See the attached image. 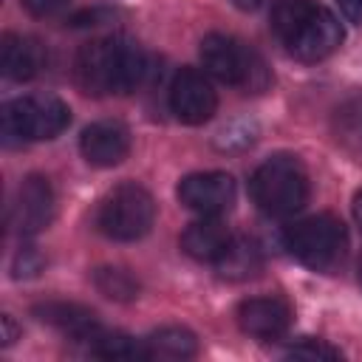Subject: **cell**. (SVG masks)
I'll use <instances>...</instances> for the list:
<instances>
[{
    "label": "cell",
    "instance_id": "obj_17",
    "mask_svg": "<svg viewBox=\"0 0 362 362\" xmlns=\"http://www.w3.org/2000/svg\"><path fill=\"white\" fill-rule=\"evenodd\" d=\"M144 345H147L150 359H189L198 354L195 334L181 325H164V328L153 331L144 339Z\"/></svg>",
    "mask_w": 362,
    "mask_h": 362
},
{
    "label": "cell",
    "instance_id": "obj_13",
    "mask_svg": "<svg viewBox=\"0 0 362 362\" xmlns=\"http://www.w3.org/2000/svg\"><path fill=\"white\" fill-rule=\"evenodd\" d=\"M34 314L42 322L54 325L57 331H62V334H68L74 339H88L90 342L102 331L96 314L90 308L79 305V303H42V305L34 308Z\"/></svg>",
    "mask_w": 362,
    "mask_h": 362
},
{
    "label": "cell",
    "instance_id": "obj_16",
    "mask_svg": "<svg viewBox=\"0 0 362 362\" xmlns=\"http://www.w3.org/2000/svg\"><path fill=\"white\" fill-rule=\"evenodd\" d=\"M263 266V255L257 249L255 240L249 238H238V240H229V246L221 252V257L215 260V269L221 277L226 280H246V277H255Z\"/></svg>",
    "mask_w": 362,
    "mask_h": 362
},
{
    "label": "cell",
    "instance_id": "obj_21",
    "mask_svg": "<svg viewBox=\"0 0 362 362\" xmlns=\"http://www.w3.org/2000/svg\"><path fill=\"white\" fill-rule=\"evenodd\" d=\"M42 255L34 246H23V252L14 257V277H34L42 269Z\"/></svg>",
    "mask_w": 362,
    "mask_h": 362
},
{
    "label": "cell",
    "instance_id": "obj_7",
    "mask_svg": "<svg viewBox=\"0 0 362 362\" xmlns=\"http://www.w3.org/2000/svg\"><path fill=\"white\" fill-rule=\"evenodd\" d=\"M345 223L334 215H311L305 221H300L297 226H291L288 232V249L291 255L322 272V269H331L342 252H345Z\"/></svg>",
    "mask_w": 362,
    "mask_h": 362
},
{
    "label": "cell",
    "instance_id": "obj_5",
    "mask_svg": "<svg viewBox=\"0 0 362 362\" xmlns=\"http://www.w3.org/2000/svg\"><path fill=\"white\" fill-rule=\"evenodd\" d=\"M201 62L209 76L246 88V90H263L269 85L266 65L260 62L257 54H252L243 42L226 34H206L201 40Z\"/></svg>",
    "mask_w": 362,
    "mask_h": 362
},
{
    "label": "cell",
    "instance_id": "obj_1",
    "mask_svg": "<svg viewBox=\"0 0 362 362\" xmlns=\"http://www.w3.org/2000/svg\"><path fill=\"white\" fill-rule=\"evenodd\" d=\"M150 62L141 48L122 40H90L74 59V79L90 96L133 93L144 85Z\"/></svg>",
    "mask_w": 362,
    "mask_h": 362
},
{
    "label": "cell",
    "instance_id": "obj_24",
    "mask_svg": "<svg viewBox=\"0 0 362 362\" xmlns=\"http://www.w3.org/2000/svg\"><path fill=\"white\" fill-rule=\"evenodd\" d=\"M14 337H17V328H14L11 317L6 314V317H3V345H11V342H14Z\"/></svg>",
    "mask_w": 362,
    "mask_h": 362
},
{
    "label": "cell",
    "instance_id": "obj_3",
    "mask_svg": "<svg viewBox=\"0 0 362 362\" xmlns=\"http://www.w3.org/2000/svg\"><path fill=\"white\" fill-rule=\"evenodd\" d=\"M252 198L272 218H288L308 201V173L294 156H272L252 175Z\"/></svg>",
    "mask_w": 362,
    "mask_h": 362
},
{
    "label": "cell",
    "instance_id": "obj_23",
    "mask_svg": "<svg viewBox=\"0 0 362 362\" xmlns=\"http://www.w3.org/2000/svg\"><path fill=\"white\" fill-rule=\"evenodd\" d=\"M342 6V14L354 23H362V0H339Z\"/></svg>",
    "mask_w": 362,
    "mask_h": 362
},
{
    "label": "cell",
    "instance_id": "obj_18",
    "mask_svg": "<svg viewBox=\"0 0 362 362\" xmlns=\"http://www.w3.org/2000/svg\"><path fill=\"white\" fill-rule=\"evenodd\" d=\"M93 354L105 356V359H150L147 354V345L144 342H136L133 337L127 334H119V331H99L93 339Z\"/></svg>",
    "mask_w": 362,
    "mask_h": 362
},
{
    "label": "cell",
    "instance_id": "obj_27",
    "mask_svg": "<svg viewBox=\"0 0 362 362\" xmlns=\"http://www.w3.org/2000/svg\"><path fill=\"white\" fill-rule=\"evenodd\" d=\"M359 283H362V260H359Z\"/></svg>",
    "mask_w": 362,
    "mask_h": 362
},
{
    "label": "cell",
    "instance_id": "obj_9",
    "mask_svg": "<svg viewBox=\"0 0 362 362\" xmlns=\"http://www.w3.org/2000/svg\"><path fill=\"white\" fill-rule=\"evenodd\" d=\"M178 201L198 215H221L235 201V178L229 173H192L178 184Z\"/></svg>",
    "mask_w": 362,
    "mask_h": 362
},
{
    "label": "cell",
    "instance_id": "obj_22",
    "mask_svg": "<svg viewBox=\"0 0 362 362\" xmlns=\"http://www.w3.org/2000/svg\"><path fill=\"white\" fill-rule=\"evenodd\" d=\"M68 3L71 0H23V6L28 8V14H34V17H54V14L65 11Z\"/></svg>",
    "mask_w": 362,
    "mask_h": 362
},
{
    "label": "cell",
    "instance_id": "obj_6",
    "mask_svg": "<svg viewBox=\"0 0 362 362\" xmlns=\"http://www.w3.org/2000/svg\"><path fill=\"white\" fill-rule=\"evenodd\" d=\"M71 122V110L57 96H23L3 107L6 141H42L59 136Z\"/></svg>",
    "mask_w": 362,
    "mask_h": 362
},
{
    "label": "cell",
    "instance_id": "obj_11",
    "mask_svg": "<svg viewBox=\"0 0 362 362\" xmlns=\"http://www.w3.org/2000/svg\"><path fill=\"white\" fill-rule=\"evenodd\" d=\"M238 325L257 339H277L291 325V308L280 297H252L238 308Z\"/></svg>",
    "mask_w": 362,
    "mask_h": 362
},
{
    "label": "cell",
    "instance_id": "obj_12",
    "mask_svg": "<svg viewBox=\"0 0 362 362\" xmlns=\"http://www.w3.org/2000/svg\"><path fill=\"white\" fill-rule=\"evenodd\" d=\"M54 218V189L48 178L28 175L17 189V229L23 235L42 232Z\"/></svg>",
    "mask_w": 362,
    "mask_h": 362
},
{
    "label": "cell",
    "instance_id": "obj_19",
    "mask_svg": "<svg viewBox=\"0 0 362 362\" xmlns=\"http://www.w3.org/2000/svg\"><path fill=\"white\" fill-rule=\"evenodd\" d=\"M93 286H96L105 297L119 300V303H127V300H133V297L139 294L136 277H133L130 272H124V269H116V266H102V269H96V272H93Z\"/></svg>",
    "mask_w": 362,
    "mask_h": 362
},
{
    "label": "cell",
    "instance_id": "obj_20",
    "mask_svg": "<svg viewBox=\"0 0 362 362\" xmlns=\"http://www.w3.org/2000/svg\"><path fill=\"white\" fill-rule=\"evenodd\" d=\"M288 354L291 356H303V359H339L342 356L339 348H334V345H328L322 339H303V342L291 345Z\"/></svg>",
    "mask_w": 362,
    "mask_h": 362
},
{
    "label": "cell",
    "instance_id": "obj_14",
    "mask_svg": "<svg viewBox=\"0 0 362 362\" xmlns=\"http://www.w3.org/2000/svg\"><path fill=\"white\" fill-rule=\"evenodd\" d=\"M229 232L215 215H201V221L189 223L181 235V249L195 260H218L221 252L229 246Z\"/></svg>",
    "mask_w": 362,
    "mask_h": 362
},
{
    "label": "cell",
    "instance_id": "obj_26",
    "mask_svg": "<svg viewBox=\"0 0 362 362\" xmlns=\"http://www.w3.org/2000/svg\"><path fill=\"white\" fill-rule=\"evenodd\" d=\"M354 218H356V223H359V229H362V189L354 195Z\"/></svg>",
    "mask_w": 362,
    "mask_h": 362
},
{
    "label": "cell",
    "instance_id": "obj_10",
    "mask_svg": "<svg viewBox=\"0 0 362 362\" xmlns=\"http://www.w3.org/2000/svg\"><path fill=\"white\" fill-rule=\"evenodd\" d=\"M79 150L88 164L93 167H116L127 158L130 153V133L122 122H93L90 127L82 130Z\"/></svg>",
    "mask_w": 362,
    "mask_h": 362
},
{
    "label": "cell",
    "instance_id": "obj_25",
    "mask_svg": "<svg viewBox=\"0 0 362 362\" xmlns=\"http://www.w3.org/2000/svg\"><path fill=\"white\" fill-rule=\"evenodd\" d=\"M235 6L243 11H257L260 6H266V0H235Z\"/></svg>",
    "mask_w": 362,
    "mask_h": 362
},
{
    "label": "cell",
    "instance_id": "obj_4",
    "mask_svg": "<svg viewBox=\"0 0 362 362\" xmlns=\"http://www.w3.org/2000/svg\"><path fill=\"white\" fill-rule=\"evenodd\" d=\"M153 221H156L153 195L133 181L110 189L96 212V226L110 240H139L150 232Z\"/></svg>",
    "mask_w": 362,
    "mask_h": 362
},
{
    "label": "cell",
    "instance_id": "obj_2",
    "mask_svg": "<svg viewBox=\"0 0 362 362\" xmlns=\"http://www.w3.org/2000/svg\"><path fill=\"white\" fill-rule=\"evenodd\" d=\"M272 31L300 62H320L342 42L339 20L317 0H277L272 8Z\"/></svg>",
    "mask_w": 362,
    "mask_h": 362
},
{
    "label": "cell",
    "instance_id": "obj_8",
    "mask_svg": "<svg viewBox=\"0 0 362 362\" xmlns=\"http://www.w3.org/2000/svg\"><path fill=\"white\" fill-rule=\"evenodd\" d=\"M170 107H173L175 119L184 124L209 122L215 107H218V96L212 90V82L195 68H181L170 85Z\"/></svg>",
    "mask_w": 362,
    "mask_h": 362
},
{
    "label": "cell",
    "instance_id": "obj_15",
    "mask_svg": "<svg viewBox=\"0 0 362 362\" xmlns=\"http://www.w3.org/2000/svg\"><path fill=\"white\" fill-rule=\"evenodd\" d=\"M42 65V48L20 34H6L3 45H0V68L8 79L14 82H25L31 76H37Z\"/></svg>",
    "mask_w": 362,
    "mask_h": 362
}]
</instances>
